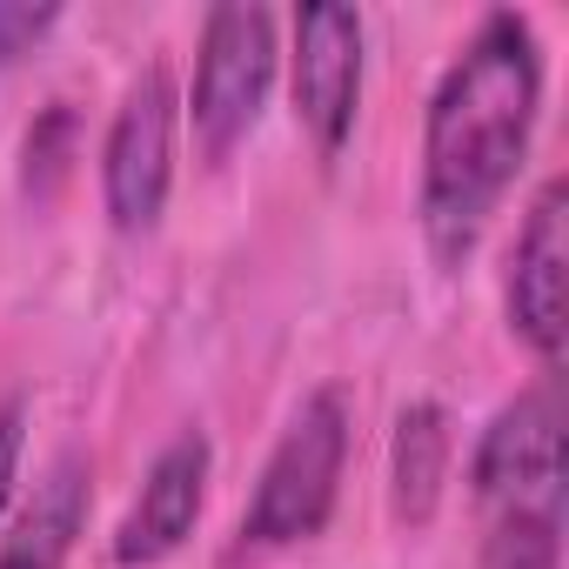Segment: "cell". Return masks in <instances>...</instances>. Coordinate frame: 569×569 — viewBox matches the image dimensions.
Instances as JSON below:
<instances>
[{
    "label": "cell",
    "mask_w": 569,
    "mask_h": 569,
    "mask_svg": "<svg viewBox=\"0 0 569 569\" xmlns=\"http://www.w3.org/2000/svg\"><path fill=\"white\" fill-rule=\"evenodd\" d=\"M542 34L529 14L496 8L469 28L442 81L422 108V174H416V214L422 241L442 268L469 261L489 214L509 201L536 121H542Z\"/></svg>",
    "instance_id": "obj_1"
},
{
    "label": "cell",
    "mask_w": 569,
    "mask_h": 569,
    "mask_svg": "<svg viewBox=\"0 0 569 569\" xmlns=\"http://www.w3.org/2000/svg\"><path fill=\"white\" fill-rule=\"evenodd\" d=\"M342 469H349V396L336 382H322L316 396H302V409L274 436V449L254 476V496L241 509V549L274 556V549L316 542L336 516Z\"/></svg>",
    "instance_id": "obj_2"
},
{
    "label": "cell",
    "mask_w": 569,
    "mask_h": 569,
    "mask_svg": "<svg viewBox=\"0 0 569 569\" xmlns=\"http://www.w3.org/2000/svg\"><path fill=\"white\" fill-rule=\"evenodd\" d=\"M274 14L254 0H221L201 14V41H194V81L181 94V114L194 128V148L208 161H228L248 128L261 121V101L274 88Z\"/></svg>",
    "instance_id": "obj_3"
},
{
    "label": "cell",
    "mask_w": 569,
    "mask_h": 569,
    "mask_svg": "<svg viewBox=\"0 0 569 569\" xmlns=\"http://www.w3.org/2000/svg\"><path fill=\"white\" fill-rule=\"evenodd\" d=\"M174 128H181V88L168 61H148L108 134H101V208L114 234H154L174 194Z\"/></svg>",
    "instance_id": "obj_4"
},
{
    "label": "cell",
    "mask_w": 569,
    "mask_h": 569,
    "mask_svg": "<svg viewBox=\"0 0 569 569\" xmlns=\"http://www.w3.org/2000/svg\"><path fill=\"white\" fill-rule=\"evenodd\" d=\"M469 496L489 516L509 509H562V382L536 376L522 396H509L476 449H469Z\"/></svg>",
    "instance_id": "obj_5"
},
{
    "label": "cell",
    "mask_w": 569,
    "mask_h": 569,
    "mask_svg": "<svg viewBox=\"0 0 569 569\" xmlns=\"http://www.w3.org/2000/svg\"><path fill=\"white\" fill-rule=\"evenodd\" d=\"M362 74H369V28L342 0L296 8V48H289V101L302 134L322 161H336L362 114Z\"/></svg>",
    "instance_id": "obj_6"
},
{
    "label": "cell",
    "mask_w": 569,
    "mask_h": 569,
    "mask_svg": "<svg viewBox=\"0 0 569 569\" xmlns=\"http://www.w3.org/2000/svg\"><path fill=\"white\" fill-rule=\"evenodd\" d=\"M502 309L509 336L536 356L542 376L562 369V336H569V181L549 174L516 228L509 274H502Z\"/></svg>",
    "instance_id": "obj_7"
},
{
    "label": "cell",
    "mask_w": 569,
    "mask_h": 569,
    "mask_svg": "<svg viewBox=\"0 0 569 569\" xmlns=\"http://www.w3.org/2000/svg\"><path fill=\"white\" fill-rule=\"evenodd\" d=\"M208 476H214V442L208 429H181L174 442L154 449L128 516L114 522V542H108V562L114 569H154L168 562L194 522H201V502H208Z\"/></svg>",
    "instance_id": "obj_8"
},
{
    "label": "cell",
    "mask_w": 569,
    "mask_h": 569,
    "mask_svg": "<svg viewBox=\"0 0 569 569\" xmlns=\"http://www.w3.org/2000/svg\"><path fill=\"white\" fill-rule=\"evenodd\" d=\"M88 509H94V462L81 449H61L0 536V569H68Z\"/></svg>",
    "instance_id": "obj_9"
},
{
    "label": "cell",
    "mask_w": 569,
    "mask_h": 569,
    "mask_svg": "<svg viewBox=\"0 0 569 569\" xmlns=\"http://www.w3.org/2000/svg\"><path fill=\"white\" fill-rule=\"evenodd\" d=\"M449 462H456V429L436 396L402 402L396 436H389V509L402 529H429L442 496H449Z\"/></svg>",
    "instance_id": "obj_10"
},
{
    "label": "cell",
    "mask_w": 569,
    "mask_h": 569,
    "mask_svg": "<svg viewBox=\"0 0 569 569\" xmlns=\"http://www.w3.org/2000/svg\"><path fill=\"white\" fill-rule=\"evenodd\" d=\"M482 569H562V509H509V516H489Z\"/></svg>",
    "instance_id": "obj_11"
},
{
    "label": "cell",
    "mask_w": 569,
    "mask_h": 569,
    "mask_svg": "<svg viewBox=\"0 0 569 569\" xmlns=\"http://www.w3.org/2000/svg\"><path fill=\"white\" fill-rule=\"evenodd\" d=\"M74 141H81V128H74V108L68 101H54L28 128V141H21V194L28 201H54L61 194V181L74 168Z\"/></svg>",
    "instance_id": "obj_12"
},
{
    "label": "cell",
    "mask_w": 569,
    "mask_h": 569,
    "mask_svg": "<svg viewBox=\"0 0 569 569\" xmlns=\"http://www.w3.org/2000/svg\"><path fill=\"white\" fill-rule=\"evenodd\" d=\"M54 28H61L54 0H41V8H28V0H0V68H21Z\"/></svg>",
    "instance_id": "obj_13"
},
{
    "label": "cell",
    "mask_w": 569,
    "mask_h": 569,
    "mask_svg": "<svg viewBox=\"0 0 569 569\" xmlns=\"http://www.w3.org/2000/svg\"><path fill=\"white\" fill-rule=\"evenodd\" d=\"M21 449H28V416H21V402L8 389H0V516H8L14 482H21Z\"/></svg>",
    "instance_id": "obj_14"
}]
</instances>
